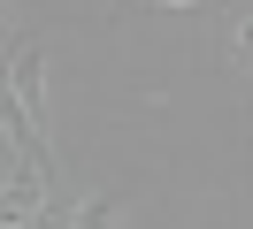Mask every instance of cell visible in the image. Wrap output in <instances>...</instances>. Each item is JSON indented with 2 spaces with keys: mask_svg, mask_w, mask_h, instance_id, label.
<instances>
[{
  "mask_svg": "<svg viewBox=\"0 0 253 229\" xmlns=\"http://www.w3.org/2000/svg\"><path fill=\"white\" fill-rule=\"evenodd\" d=\"M0 99L16 115L23 145L46 153V137H54V122H46V38H23V46L0 54Z\"/></svg>",
  "mask_w": 253,
  "mask_h": 229,
  "instance_id": "1",
  "label": "cell"
},
{
  "mask_svg": "<svg viewBox=\"0 0 253 229\" xmlns=\"http://www.w3.org/2000/svg\"><path fill=\"white\" fill-rule=\"evenodd\" d=\"M115 191H77L69 206H54V229H115Z\"/></svg>",
  "mask_w": 253,
  "mask_h": 229,
  "instance_id": "2",
  "label": "cell"
},
{
  "mask_svg": "<svg viewBox=\"0 0 253 229\" xmlns=\"http://www.w3.org/2000/svg\"><path fill=\"white\" fill-rule=\"evenodd\" d=\"M8 23H16V15H8V0H0V31H8Z\"/></svg>",
  "mask_w": 253,
  "mask_h": 229,
  "instance_id": "3",
  "label": "cell"
},
{
  "mask_svg": "<svg viewBox=\"0 0 253 229\" xmlns=\"http://www.w3.org/2000/svg\"><path fill=\"white\" fill-rule=\"evenodd\" d=\"M154 8H192V0H154Z\"/></svg>",
  "mask_w": 253,
  "mask_h": 229,
  "instance_id": "4",
  "label": "cell"
}]
</instances>
